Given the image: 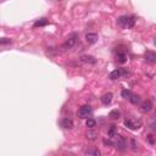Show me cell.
Returning a JSON list of instances; mask_svg holds the SVG:
<instances>
[{
	"mask_svg": "<svg viewBox=\"0 0 156 156\" xmlns=\"http://www.w3.org/2000/svg\"><path fill=\"white\" fill-rule=\"evenodd\" d=\"M135 21L136 18L135 16H120L118 18H117V23H118V26H121L122 28H133L134 25H135Z\"/></svg>",
	"mask_w": 156,
	"mask_h": 156,
	"instance_id": "obj_1",
	"label": "cell"
},
{
	"mask_svg": "<svg viewBox=\"0 0 156 156\" xmlns=\"http://www.w3.org/2000/svg\"><path fill=\"white\" fill-rule=\"evenodd\" d=\"M113 140H112V146H115L117 150H120V151H124L127 149V142L126 139L123 138L122 135H118V134H116L112 136Z\"/></svg>",
	"mask_w": 156,
	"mask_h": 156,
	"instance_id": "obj_2",
	"label": "cell"
},
{
	"mask_svg": "<svg viewBox=\"0 0 156 156\" xmlns=\"http://www.w3.org/2000/svg\"><path fill=\"white\" fill-rule=\"evenodd\" d=\"M124 126L130 129V130H136L142 127V121L139 118H136V117H127L124 120Z\"/></svg>",
	"mask_w": 156,
	"mask_h": 156,
	"instance_id": "obj_3",
	"label": "cell"
},
{
	"mask_svg": "<svg viewBox=\"0 0 156 156\" xmlns=\"http://www.w3.org/2000/svg\"><path fill=\"white\" fill-rule=\"evenodd\" d=\"M77 42H78V34L77 33H72L71 35H68L67 37V39L65 40V43L62 44V50H70V49H72L76 44H77Z\"/></svg>",
	"mask_w": 156,
	"mask_h": 156,
	"instance_id": "obj_4",
	"label": "cell"
},
{
	"mask_svg": "<svg viewBox=\"0 0 156 156\" xmlns=\"http://www.w3.org/2000/svg\"><path fill=\"white\" fill-rule=\"evenodd\" d=\"M92 112H93V109L90 105H83L82 107H80L77 115L80 118H88V116H90Z\"/></svg>",
	"mask_w": 156,
	"mask_h": 156,
	"instance_id": "obj_5",
	"label": "cell"
},
{
	"mask_svg": "<svg viewBox=\"0 0 156 156\" xmlns=\"http://www.w3.org/2000/svg\"><path fill=\"white\" fill-rule=\"evenodd\" d=\"M123 74H128V72L126 70H123V68H117V70H115V71H112L110 73L109 78H110V80H112V81H115V80H118V78H121Z\"/></svg>",
	"mask_w": 156,
	"mask_h": 156,
	"instance_id": "obj_6",
	"label": "cell"
},
{
	"mask_svg": "<svg viewBox=\"0 0 156 156\" xmlns=\"http://www.w3.org/2000/svg\"><path fill=\"white\" fill-rule=\"evenodd\" d=\"M116 60L118 64H124L127 62V52L126 50H118L116 52Z\"/></svg>",
	"mask_w": 156,
	"mask_h": 156,
	"instance_id": "obj_7",
	"label": "cell"
},
{
	"mask_svg": "<svg viewBox=\"0 0 156 156\" xmlns=\"http://www.w3.org/2000/svg\"><path fill=\"white\" fill-rule=\"evenodd\" d=\"M81 61L84 62V64H90V65H95L98 62V60L92 55H82L81 56Z\"/></svg>",
	"mask_w": 156,
	"mask_h": 156,
	"instance_id": "obj_8",
	"label": "cell"
},
{
	"mask_svg": "<svg viewBox=\"0 0 156 156\" xmlns=\"http://www.w3.org/2000/svg\"><path fill=\"white\" fill-rule=\"evenodd\" d=\"M60 124L65 129H72L73 128V121L71 118H68V117H64V118L61 120V122H60Z\"/></svg>",
	"mask_w": 156,
	"mask_h": 156,
	"instance_id": "obj_9",
	"label": "cell"
},
{
	"mask_svg": "<svg viewBox=\"0 0 156 156\" xmlns=\"http://www.w3.org/2000/svg\"><path fill=\"white\" fill-rule=\"evenodd\" d=\"M98 39H99V35L96 33H88L86 34V40L88 44H95L98 42Z\"/></svg>",
	"mask_w": 156,
	"mask_h": 156,
	"instance_id": "obj_10",
	"label": "cell"
},
{
	"mask_svg": "<svg viewBox=\"0 0 156 156\" xmlns=\"http://www.w3.org/2000/svg\"><path fill=\"white\" fill-rule=\"evenodd\" d=\"M151 110H152V103H151L150 100H146V101L142 103V105H140V111H142V112L148 113V112H150Z\"/></svg>",
	"mask_w": 156,
	"mask_h": 156,
	"instance_id": "obj_11",
	"label": "cell"
},
{
	"mask_svg": "<svg viewBox=\"0 0 156 156\" xmlns=\"http://www.w3.org/2000/svg\"><path fill=\"white\" fill-rule=\"evenodd\" d=\"M100 100H101L103 105H105V106L110 105L111 101H112V93H106V94H104V95L100 98Z\"/></svg>",
	"mask_w": 156,
	"mask_h": 156,
	"instance_id": "obj_12",
	"label": "cell"
},
{
	"mask_svg": "<svg viewBox=\"0 0 156 156\" xmlns=\"http://www.w3.org/2000/svg\"><path fill=\"white\" fill-rule=\"evenodd\" d=\"M145 61L149 64H155L156 62V54L154 51H146L145 52Z\"/></svg>",
	"mask_w": 156,
	"mask_h": 156,
	"instance_id": "obj_13",
	"label": "cell"
},
{
	"mask_svg": "<svg viewBox=\"0 0 156 156\" xmlns=\"http://www.w3.org/2000/svg\"><path fill=\"white\" fill-rule=\"evenodd\" d=\"M86 136L89 139V140H96V138H98V132H95L94 130V128H89V130L86 133Z\"/></svg>",
	"mask_w": 156,
	"mask_h": 156,
	"instance_id": "obj_14",
	"label": "cell"
},
{
	"mask_svg": "<svg viewBox=\"0 0 156 156\" xmlns=\"http://www.w3.org/2000/svg\"><path fill=\"white\" fill-rule=\"evenodd\" d=\"M128 100H129L133 105H136V104H139V103H140L142 99H140V96H139V95H134V94H132V95L129 96V99H128Z\"/></svg>",
	"mask_w": 156,
	"mask_h": 156,
	"instance_id": "obj_15",
	"label": "cell"
},
{
	"mask_svg": "<svg viewBox=\"0 0 156 156\" xmlns=\"http://www.w3.org/2000/svg\"><path fill=\"white\" fill-rule=\"evenodd\" d=\"M109 117L112 120H118L120 117H121V112L118 110H112L110 113H109Z\"/></svg>",
	"mask_w": 156,
	"mask_h": 156,
	"instance_id": "obj_16",
	"label": "cell"
},
{
	"mask_svg": "<svg viewBox=\"0 0 156 156\" xmlns=\"http://www.w3.org/2000/svg\"><path fill=\"white\" fill-rule=\"evenodd\" d=\"M49 22H48V20L46 18H40V20H38V21L34 23V27H43V26H46Z\"/></svg>",
	"mask_w": 156,
	"mask_h": 156,
	"instance_id": "obj_17",
	"label": "cell"
},
{
	"mask_svg": "<svg viewBox=\"0 0 156 156\" xmlns=\"http://www.w3.org/2000/svg\"><path fill=\"white\" fill-rule=\"evenodd\" d=\"M84 154L86 155H93V156H99L100 151L98 149H88V150H84Z\"/></svg>",
	"mask_w": 156,
	"mask_h": 156,
	"instance_id": "obj_18",
	"label": "cell"
},
{
	"mask_svg": "<svg viewBox=\"0 0 156 156\" xmlns=\"http://www.w3.org/2000/svg\"><path fill=\"white\" fill-rule=\"evenodd\" d=\"M86 126H87L88 128H94V127L96 126V121H95L94 118H88L87 122H86Z\"/></svg>",
	"mask_w": 156,
	"mask_h": 156,
	"instance_id": "obj_19",
	"label": "cell"
},
{
	"mask_svg": "<svg viewBox=\"0 0 156 156\" xmlns=\"http://www.w3.org/2000/svg\"><path fill=\"white\" fill-rule=\"evenodd\" d=\"M116 134H117V127L115 124H112L110 127V129H109V136H110V138H112V136L116 135Z\"/></svg>",
	"mask_w": 156,
	"mask_h": 156,
	"instance_id": "obj_20",
	"label": "cell"
},
{
	"mask_svg": "<svg viewBox=\"0 0 156 156\" xmlns=\"http://www.w3.org/2000/svg\"><path fill=\"white\" fill-rule=\"evenodd\" d=\"M11 44V39L10 38H0V46L2 45H9Z\"/></svg>",
	"mask_w": 156,
	"mask_h": 156,
	"instance_id": "obj_21",
	"label": "cell"
},
{
	"mask_svg": "<svg viewBox=\"0 0 156 156\" xmlns=\"http://www.w3.org/2000/svg\"><path fill=\"white\" fill-rule=\"evenodd\" d=\"M122 98H124V99H129V96L132 95V92L130 90H127V89H123L122 93H121Z\"/></svg>",
	"mask_w": 156,
	"mask_h": 156,
	"instance_id": "obj_22",
	"label": "cell"
},
{
	"mask_svg": "<svg viewBox=\"0 0 156 156\" xmlns=\"http://www.w3.org/2000/svg\"><path fill=\"white\" fill-rule=\"evenodd\" d=\"M130 148L133 149V150H136L138 149V144H136V142H135V139H130Z\"/></svg>",
	"mask_w": 156,
	"mask_h": 156,
	"instance_id": "obj_23",
	"label": "cell"
},
{
	"mask_svg": "<svg viewBox=\"0 0 156 156\" xmlns=\"http://www.w3.org/2000/svg\"><path fill=\"white\" fill-rule=\"evenodd\" d=\"M146 138H148V142H149L151 145H154V144H155V139H154V135H152V134H148Z\"/></svg>",
	"mask_w": 156,
	"mask_h": 156,
	"instance_id": "obj_24",
	"label": "cell"
},
{
	"mask_svg": "<svg viewBox=\"0 0 156 156\" xmlns=\"http://www.w3.org/2000/svg\"><path fill=\"white\" fill-rule=\"evenodd\" d=\"M103 142H104V144H105L106 146H112V140H111V139H106V138H105Z\"/></svg>",
	"mask_w": 156,
	"mask_h": 156,
	"instance_id": "obj_25",
	"label": "cell"
}]
</instances>
